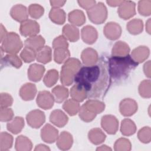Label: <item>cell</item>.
<instances>
[{
	"instance_id": "1",
	"label": "cell",
	"mask_w": 151,
	"mask_h": 151,
	"mask_svg": "<svg viewBox=\"0 0 151 151\" xmlns=\"http://www.w3.org/2000/svg\"><path fill=\"white\" fill-rule=\"evenodd\" d=\"M108 80L106 69L101 65L82 67L74 77L75 83L84 87L87 96H99L105 88Z\"/></svg>"
},
{
	"instance_id": "2",
	"label": "cell",
	"mask_w": 151,
	"mask_h": 151,
	"mask_svg": "<svg viewBox=\"0 0 151 151\" xmlns=\"http://www.w3.org/2000/svg\"><path fill=\"white\" fill-rule=\"evenodd\" d=\"M137 64L129 55L124 57L112 56L109 60L110 76L114 80L124 79Z\"/></svg>"
},
{
	"instance_id": "3",
	"label": "cell",
	"mask_w": 151,
	"mask_h": 151,
	"mask_svg": "<svg viewBox=\"0 0 151 151\" xmlns=\"http://www.w3.org/2000/svg\"><path fill=\"white\" fill-rule=\"evenodd\" d=\"M81 68V63L75 58H69L61 67L60 80L64 86H70L74 81V77Z\"/></svg>"
},
{
	"instance_id": "4",
	"label": "cell",
	"mask_w": 151,
	"mask_h": 151,
	"mask_svg": "<svg viewBox=\"0 0 151 151\" xmlns=\"http://www.w3.org/2000/svg\"><path fill=\"white\" fill-rule=\"evenodd\" d=\"M1 49L9 54H17L22 48L23 44L19 35L14 32H8L1 42Z\"/></svg>"
},
{
	"instance_id": "5",
	"label": "cell",
	"mask_w": 151,
	"mask_h": 151,
	"mask_svg": "<svg viewBox=\"0 0 151 151\" xmlns=\"http://www.w3.org/2000/svg\"><path fill=\"white\" fill-rule=\"evenodd\" d=\"M89 19L96 24H103L107 17V9L102 2L96 4L92 8L87 10Z\"/></svg>"
},
{
	"instance_id": "6",
	"label": "cell",
	"mask_w": 151,
	"mask_h": 151,
	"mask_svg": "<svg viewBox=\"0 0 151 151\" xmlns=\"http://www.w3.org/2000/svg\"><path fill=\"white\" fill-rule=\"evenodd\" d=\"M26 120L28 124L32 128L38 129L40 127L45 121V116L44 112L40 110H34L29 112Z\"/></svg>"
},
{
	"instance_id": "7",
	"label": "cell",
	"mask_w": 151,
	"mask_h": 151,
	"mask_svg": "<svg viewBox=\"0 0 151 151\" xmlns=\"http://www.w3.org/2000/svg\"><path fill=\"white\" fill-rule=\"evenodd\" d=\"M19 31L21 34L24 37H33L37 35L40 32V25L34 20L27 19L21 22Z\"/></svg>"
},
{
	"instance_id": "8",
	"label": "cell",
	"mask_w": 151,
	"mask_h": 151,
	"mask_svg": "<svg viewBox=\"0 0 151 151\" xmlns=\"http://www.w3.org/2000/svg\"><path fill=\"white\" fill-rule=\"evenodd\" d=\"M118 14L123 19H128L136 14V4L130 1H123L119 6Z\"/></svg>"
},
{
	"instance_id": "9",
	"label": "cell",
	"mask_w": 151,
	"mask_h": 151,
	"mask_svg": "<svg viewBox=\"0 0 151 151\" xmlns=\"http://www.w3.org/2000/svg\"><path fill=\"white\" fill-rule=\"evenodd\" d=\"M101 125L108 134H114L118 130L119 121L114 116L105 115L101 118Z\"/></svg>"
},
{
	"instance_id": "10",
	"label": "cell",
	"mask_w": 151,
	"mask_h": 151,
	"mask_svg": "<svg viewBox=\"0 0 151 151\" xmlns=\"http://www.w3.org/2000/svg\"><path fill=\"white\" fill-rule=\"evenodd\" d=\"M54 98L48 91H41L38 93L36 102L37 105L44 110L50 109L54 105Z\"/></svg>"
},
{
	"instance_id": "11",
	"label": "cell",
	"mask_w": 151,
	"mask_h": 151,
	"mask_svg": "<svg viewBox=\"0 0 151 151\" xmlns=\"http://www.w3.org/2000/svg\"><path fill=\"white\" fill-rule=\"evenodd\" d=\"M137 102L132 99H124L121 101L119 109L121 114L126 117L133 115L137 110Z\"/></svg>"
},
{
	"instance_id": "12",
	"label": "cell",
	"mask_w": 151,
	"mask_h": 151,
	"mask_svg": "<svg viewBox=\"0 0 151 151\" xmlns=\"http://www.w3.org/2000/svg\"><path fill=\"white\" fill-rule=\"evenodd\" d=\"M42 140L48 143L55 142L58 137V131L50 124H45L41 130Z\"/></svg>"
},
{
	"instance_id": "13",
	"label": "cell",
	"mask_w": 151,
	"mask_h": 151,
	"mask_svg": "<svg viewBox=\"0 0 151 151\" xmlns=\"http://www.w3.org/2000/svg\"><path fill=\"white\" fill-rule=\"evenodd\" d=\"M103 32L107 38L110 40H116L122 34V28L117 23L110 22L107 23L104 26Z\"/></svg>"
},
{
	"instance_id": "14",
	"label": "cell",
	"mask_w": 151,
	"mask_h": 151,
	"mask_svg": "<svg viewBox=\"0 0 151 151\" xmlns=\"http://www.w3.org/2000/svg\"><path fill=\"white\" fill-rule=\"evenodd\" d=\"M10 15L15 21L22 22L27 20L28 11L25 6L21 4H17L12 6L10 11Z\"/></svg>"
},
{
	"instance_id": "15",
	"label": "cell",
	"mask_w": 151,
	"mask_h": 151,
	"mask_svg": "<svg viewBox=\"0 0 151 151\" xmlns=\"http://www.w3.org/2000/svg\"><path fill=\"white\" fill-rule=\"evenodd\" d=\"M81 58L86 66H91L95 65L98 61L99 56L95 50L91 48H87L82 51Z\"/></svg>"
},
{
	"instance_id": "16",
	"label": "cell",
	"mask_w": 151,
	"mask_h": 151,
	"mask_svg": "<svg viewBox=\"0 0 151 151\" xmlns=\"http://www.w3.org/2000/svg\"><path fill=\"white\" fill-rule=\"evenodd\" d=\"M81 35L83 41L88 44L94 43L98 37V33L95 28L91 25L84 27L81 31Z\"/></svg>"
},
{
	"instance_id": "17",
	"label": "cell",
	"mask_w": 151,
	"mask_h": 151,
	"mask_svg": "<svg viewBox=\"0 0 151 151\" xmlns=\"http://www.w3.org/2000/svg\"><path fill=\"white\" fill-rule=\"evenodd\" d=\"M45 67L38 64H31L28 70V78L34 82H37L41 80L45 72Z\"/></svg>"
},
{
	"instance_id": "18",
	"label": "cell",
	"mask_w": 151,
	"mask_h": 151,
	"mask_svg": "<svg viewBox=\"0 0 151 151\" xmlns=\"http://www.w3.org/2000/svg\"><path fill=\"white\" fill-rule=\"evenodd\" d=\"M37 94V87L34 84L27 83L24 84L19 90V96L25 101H29L34 99Z\"/></svg>"
},
{
	"instance_id": "19",
	"label": "cell",
	"mask_w": 151,
	"mask_h": 151,
	"mask_svg": "<svg viewBox=\"0 0 151 151\" xmlns=\"http://www.w3.org/2000/svg\"><path fill=\"white\" fill-rule=\"evenodd\" d=\"M68 120L67 116L61 110H53L50 116V121L59 127H64L67 123Z\"/></svg>"
},
{
	"instance_id": "20",
	"label": "cell",
	"mask_w": 151,
	"mask_h": 151,
	"mask_svg": "<svg viewBox=\"0 0 151 151\" xmlns=\"http://www.w3.org/2000/svg\"><path fill=\"white\" fill-rule=\"evenodd\" d=\"M73 143L72 135L68 132L64 131L61 133L57 139V146L62 150H68L71 148Z\"/></svg>"
},
{
	"instance_id": "21",
	"label": "cell",
	"mask_w": 151,
	"mask_h": 151,
	"mask_svg": "<svg viewBox=\"0 0 151 151\" xmlns=\"http://www.w3.org/2000/svg\"><path fill=\"white\" fill-rule=\"evenodd\" d=\"M150 54V50L146 46H139L134 48L132 53V58L137 64L143 63L149 57Z\"/></svg>"
},
{
	"instance_id": "22",
	"label": "cell",
	"mask_w": 151,
	"mask_h": 151,
	"mask_svg": "<svg viewBox=\"0 0 151 151\" xmlns=\"http://www.w3.org/2000/svg\"><path fill=\"white\" fill-rule=\"evenodd\" d=\"M25 47L37 52L44 47L45 40L41 35H35L28 38L25 41Z\"/></svg>"
},
{
	"instance_id": "23",
	"label": "cell",
	"mask_w": 151,
	"mask_h": 151,
	"mask_svg": "<svg viewBox=\"0 0 151 151\" xmlns=\"http://www.w3.org/2000/svg\"><path fill=\"white\" fill-rule=\"evenodd\" d=\"M63 36L71 42H76L80 37L79 30L72 24H66L63 28Z\"/></svg>"
},
{
	"instance_id": "24",
	"label": "cell",
	"mask_w": 151,
	"mask_h": 151,
	"mask_svg": "<svg viewBox=\"0 0 151 151\" xmlns=\"http://www.w3.org/2000/svg\"><path fill=\"white\" fill-rule=\"evenodd\" d=\"M24 120L21 117H15L8 122L6 127L8 131L14 134H17L21 132L24 127Z\"/></svg>"
},
{
	"instance_id": "25",
	"label": "cell",
	"mask_w": 151,
	"mask_h": 151,
	"mask_svg": "<svg viewBox=\"0 0 151 151\" xmlns=\"http://www.w3.org/2000/svg\"><path fill=\"white\" fill-rule=\"evenodd\" d=\"M130 50V47L125 42L119 41L116 42L112 48V56L124 57L129 55Z\"/></svg>"
},
{
	"instance_id": "26",
	"label": "cell",
	"mask_w": 151,
	"mask_h": 151,
	"mask_svg": "<svg viewBox=\"0 0 151 151\" xmlns=\"http://www.w3.org/2000/svg\"><path fill=\"white\" fill-rule=\"evenodd\" d=\"M70 95L73 99L81 102L87 97V92L84 87L76 83L70 90Z\"/></svg>"
},
{
	"instance_id": "27",
	"label": "cell",
	"mask_w": 151,
	"mask_h": 151,
	"mask_svg": "<svg viewBox=\"0 0 151 151\" xmlns=\"http://www.w3.org/2000/svg\"><path fill=\"white\" fill-rule=\"evenodd\" d=\"M68 21L73 25L81 26L86 22V17L84 12L78 9H75L69 12Z\"/></svg>"
},
{
	"instance_id": "28",
	"label": "cell",
	"mask_w": 151,
	"mask_h": 151,
	"mask_svg": "<svg viewBox=\"0 0 151 151\" xmlns=\"http://www.w3.org/2000/svg\"><path fill=\"white\" fill-rule=\"evenodd\" d=\"M49 18L51 21L57 24H63L66 19V14L64 11L58 8H52L49 13Z\"/></svg>"
},
{
	"instance_id": "29",
	"label": "cell",
	"mask_w": 151,
	"mask_h": 151,
	"mask_svg": "<svg viewBox=\"0 0 151 151\" xmlns=\"http://www.w3.org/2000/svg\"><path fill=\"white\" fill-rule=\"evenodd\" d=\"M83 105L89 111L96 114L101 113L105 109L104 103L97 100H88Z\"/></svg>"
},
{
	"instance_id": "30",
	"label": "cell",
	"mask_w": 151,
	"mask_h": 151,
	"mask_svg": "<svg viewBox=\"0 0 151 151\" xmlns=\"http://www.w3.org/2000/svg\"><path fill=\"white\" fill-rule=\"evenodd\" d=\"M89 140L94 145H100L106 139V136L99 128H94L90 130L88 133Z\"/></svg>"
},
{
	"instance_id": "31",
	"label": "cell",
	"mask_w": 151,
	"mask_h": 151,
	"mask_svg": "<svg viewBox=\"0 0 151 151\" xmlns=\"http://www.w3.org/2000/svg\"><path fill=\"white\" fill-rule=\"evenodd\" d=\"M15 146L18 151H29L32 149V143L27 137L20 135L16 139Z\"/></svg>"
},
{
	"instance_id": "32",
	"label": "cell",
	"mask_w": 151,
	"mask_h": 151,
	"mask_svg": "<svg viewBox=\"0 0 151 151\" xmlns=\"http://www.w3.org/2000/svg\"><path fill=\"white\" fill-rule=\"evenodd\" d=\"M52 59V51L49 46H44L36 53V60L42 64H47Z\"/></svg>"
},
{
	"instance_id": "33",
	"label": "cell",
	"mask_w": 151,
	"mask_h": 151,
	"mask_svg": "<svg viewBox=\"0 0 151 151\" xmlns=\"http://www.w3.org/2000/svg\"><path fill=\"white\" fill-rule=\"evenodd\" d=\"M136 126L133 121L129 119H125L122 121L120 132L124 136H129L135 133Z\"/></svg>"
},
{
	"instance_id": "34",
	"label": "cell",
	"mask_w": 151,
	"mask_h": 151,
	"mask_svg": "<svg viewBox=\"0 0 151 151\" xmlns=\"http://www.w3.org/2000/svg\"><path fill=\"white\" fill-rule=\"evenodd\" d=\"M52 93L55 102L62 103L68 97L69 94L68 90L64 86H57L52 90Z\"/></svg>"
},
{
	"instance_id": "35",
	"label": "cell",
	"mask_w": 151,
	"mask_h": 151,
	"mask_svg": "<svg viewBox=\"0 0 151 151\" xmlns=\"http://www.w3.org/2000/svg\"><path fill=\"white\" fill-rule=\"evenodd\" d=\"M127 30L133 35H137L143 31V22L142 20L135 18L130 21L126 25Z\"/></svg>"
},
{
	"instance_id": "36",
	"label": "cell",
	"mask_w": 151,
	"mask_h": 151,
	"mask_svg": "<svg viewBox=\"0 0 151 151\" xmlns=\"http://www.w3.org/2000/svg\"><path fill=\"white\" fill-rule=\"evenodd\" d=\"M70 53L68 48H58L54 49V60L58 64L65 63L70 57Z\"/></svg>"
},
{
	"instance_id": "37",
	"label": "cell",
	"mask_w": 151,
	"mask_h": 151,
	"mask_svg": "<svg viewBox=\"0 0 151 151\" xmlns=\"http://www.w3.org/2000/svg\"><path fill=\"white\" fill-rule=\"evenodd\" d=\"M63 108L69 115L74 116L78 112L80 107L78 102L71 99H68L64 102Z\"/></svg>"
},
{
	"instance_id": "38",
	"label": "cell",
	"mask_w": 151,
	"mask_h": 151,
	"mask_svg": "<svg viewBox=\"0 0 151 151\" xmlns=\"http://www.w3.org/2000/svg\"><path fill=\"white\" fill-rule=\"evenodd\" d=\"M13 144V137L6 132L0 134V150L6 151L11 148Z\"/></svg>"
},
{
	"instance_id": "39",
	"label": "cell",
	"mask_w": 151,
	"mask_h": 151,
	"mask_svg": "<svg viewBox=\"0 0 151 151\" xmlns=\"http://www.w3.org/2000/svg\"><path fill=\"white\" fill-rule=\"evenodd\" d=\"M11 65L16 68H19L22 65V61L18 55L15 54H9L1 58V64Z\"/></svg>"
},
{
	"instance_id": "40",
	"label": "cell",
	"mask_w": 151,
	"mask_h": 151,
	"mask_svg": "<svg viewBox=\"0 0 151 151\" xmlns=\"http://www.w3.org/2000/svg\"><path fill=\"white\" fill-rule=\"evenodd\" d=\"M58 79V73L55 69H51L47 71L45 75L43 81L45 85L48 87H51L54 86Z\"/></svg>"
},
{
	"instance_id": "41",
	"label": "cell",
	"mask_w": 151,
	"mask_h": 151,
	"mask_svg": "<svg viewBox=\"0 0 151 151\" xmlns=\"http://www.w3.org/2000/svg\"><path fill=\"white\" fill-rule=\"evenodd\" d=\"M139 93L143 98L151 97V83L150 80H144L139 86Z\"/></svg>"
},
{
	"instance_id": "42",
	"label": "cell",
	"mask_w": 151,
	"mask_h": 151,
	"mask_svg": "<svg viewBox=\"0 0 151 151\" xmlns=\"http://www.w3.org/2000/svg\"><path fill=\"white\" fill-rule=\"evenodd\" d=\"M132 145L130 140L126 138L117 139L114 145L116 151H129L131 150Z\"/></svg>"
},
{
	"instance_id": "43",
	"label": "cell",
	"mask_w": 151,
	"mask_h": 151,
	"mask_svg": "<svg viewBox=\"0 0 151 151\" xmlns=\"http://www.w3.org/2000/svg\"><path fill=\"white\" fill-rule=\"evenodd\" d=\"M44 12V8L37 4H31L28 7V13L34 19H38L41 17Z\"/></svg>"
},
{
	"instance_id": "44",
	"label": "cell",
	"mask_w": 151,
	"mask_h": 151,
	"mask_svg": "<svg viewBox=\"0 0 151 151\" xmlns=\"http://www.w3.org/2000/svg\"><path fill=\"white\" fill-rule=\"evenodd\" d=\"M138 11L143 16H149L151 14V1L142 0L139 1Z\"/></svg>"
},
{
	"instance_id": "45",
	"label": "cell",
	"mask_w": 151,
	"mask_h": 151,
	"mask_svg": "<svg viewBox=\"0 0 151 151\" xmlns=\"http://www.w3.org/2000/svg\"><path fill=\"white\" fill-rule=\"evenodd\" d=\"M36 53L37 52L33 50L25 47L20 54V57L25 63H28L35 60L36 58Z\"/></svg>"
},
{
	"instance_id": "46",
	"label": "cell",
	"mask_w": 151,
	"mask_h": 151,
	"mask_svg": "<svg viewBox=\"0 0 151 151\" xmlns=\"http://www.w3.org/2000/svg\"><path fill=\"white\" fill-rule=\"evenodd\" d=\"M138 139L143 143H148L151 140V130L148 126L143 127L139 130L137 133Z\"/></svg>"
},
{
	"instance_id": "47",
	"label": "cell",
	"mask_w": 151,
	"mask_h": 151,
	"mask_svg": "<svg viewBox=\"0 0 151 151\" xmlns=\"http://www.w3.org/2000/svg\"><path fill=\"white\" fill-rule=\"evenodd\" d=\"M79 117L80 119L86 122H90L94 119L96 115L94 113H93L90 111H89L84 105L81 106V107L80 108L78 111Z\"/></svg>"
},
{
	"instance_id": "48",
	"label": "cell",
	"mask_w": 151,
	"mask_h": 151,
	"mask_svg": "<svg viewBox=\"0 0 151 151\" xmlns=\"http://www.w3.org/2000/svg\"><path fill=\"white\" fill-rule=\"evenodd\" d=\"M14 117L13 110L9 107L1 108L0 120L1 122H9Z\"/></svg>"
},
{
	"instance_id": "49",
	"label": "cell",
	"mask_w": 151,
	"mask_h": 151,
	"mask_svg": "<svg viewBox=\"0 0 151 151\" xmlns=\"http://www.w3.org/2000/svg\"><path fill=\"white\" fill-rule=\"evenodd\" d=\"M68 43L67 39L63 35H60L56 37L52 42V47L54 49L58 48H68Z\"/></svg>"
},
{
	"instance_id": "50",
	"label": "cell",
	"mask_w": 151,
	"mask_h": 151,
	"mask_svg": "<svg viewBox=\"0 0 151 151\" xmlns=\"http://www.w3.org/2000/svg\"><path fill=\"white\" fill-rule=\"evenodd\" d=\"M12 103H13V99L10 94L6 93H1V96H0L1 108L8 107L9 106H11L12 105Z\"/></svg>"
},
{
	"instance_id": "51",
	"label": "cell",
	"mask_w": 151,
	"mask_h": 151,
	"mask_svg": "<svg viewBox=\"0 0 151 151\" xmlns=\"http://www.w3.org/2000/svg\"><path fill=\"white\" fill-rule=\"evenodd\" d=\"M77 2L81 7H82L84 9H86V10H88V9H90L91 8H92L96 4V1H92V0H90V1H86V0L85 1H78Z\"/></svg>"
},
{
	"instance_id": "52",
	"label": "cell",
	"mask_w": 151,
	"mask_h": 151,
	"mask_svg": "<svg viewBox=\"0 0 151 151\" xmlns=\"http://www.w3.org/2000/svg\"><path fill=\"white\" fill-rule=\"evenodd\" d=\"M65 2H66L65 1H50L51 6H52V8H58L63 6Z\"/></svg>"
},
{
	"instance_id": "53",
	"label": "cell",
	"mask_w": 151,
	"mask_h": 151,
	"mask_svg": "<svg viewBox=\"0 0 151 151\" xmlns=\"http://www.w3.org/2000/svg\"><path fill=\"white\" fill-rule=\"evenodd\" d=\"M143 71L145 75L150 78V61L146 62L143 66Z\"/></svg>"
},
{
	"instance_id": "54",
	"label": "cell",
	"mask_w": 151,
	"mask_h": 151,
	"mask_svg": "<svg viewBox=\"0 0 151 151\" xmlns=\"http://www.w3.org/2000/svg\"><path fill=\"white\" fill-rule=\"evenodd\" d=\"M0 35H1V42L3 41V40L5 38V37L7 35L8 33L6 30L5 29V28L3 26L2 24H1V29H0Z\"/></svg>"
},
{
	"instance_id": "55",
	"label": "cell",
	"mask_w": 151,
	"mask_h": 151,
	"mask_svg": "<svg viewBox=\"0 0 151 151\" xmlns=\"http://www.w3.org/2000/svg\"><path fill=\"white\" fill-rule=\"evenodd\" d=\"M123 1H107L106 2L110 6H119Z\"/></svg>"
},
{
	"instance_id": "56",
	"label": "cell",
	"mask_w": 151,
	"mask_h": 151,
	"mask_svg": "<svg viewBox=\"0 0 151 151\" xmlns=\"http://www.w3.org/2000/svg\"><path fill=\"white\" fill-rule=\"evenodd\" d=\"M35 150H50V149L46 145H42V144H40L37 146H36Z\"/></svg>"
},
{
	"instance_id": "57",
	"label": "cell",
	"mask_w": 151,
	"mask_h": 151,
	"mask_svg": "<svg viewBox=\"0 0 151 151\" xmlns=\"http://www.w3.org/2000/svg\"><path fill=\"white\" fill-rule=\"evenodd\" d=\"M97 150H111V149L106 145H102L97 148Z\"/></svg>"
},
{
	"instance_id": "58",
	"label": "cell",
	"mask_w": 151,
	"mask_h": 151,
	"mask_svg": "<svg viewBox=\"0 0 151 151\" xmlns=\"http://www.w3.org/2000/svg\"><path fill=\"white\" fill-rule=\"evenodd\" d=\"M146 31L150 34V18H149L148 21L146 22Z\"/></svg>"
}]
</instances>
